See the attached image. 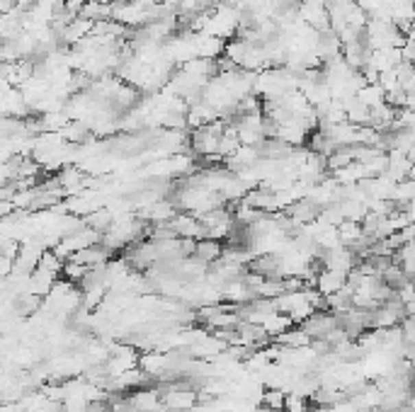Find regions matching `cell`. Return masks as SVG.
Listing matches in <instances>:
<instances>
[{
  "instance_id": "obj_5",
  "label": "cell",
  "mask_w": 415,
  "mask_h": 412,
  "mask_svg": "<svg viewBox=\"0 0 415 412\" xmlns=\"http://www.w3.org/2000/svg\"><path fill=\"white\" fill-rule=\"evenodd\" d=\"M224 250H226V247L221 245V240L202 238V240H197L195 257H200V260L206 262V265H216V262H219L221 257H224Z\"/></svg>"
},
{
  "instance_id": "obj_6",
  "label": "cell",
  "mask_w": 415,
  "mask_h": 412,
  "mask_svg": "<svg viewBox=\"0 0 415 412\" xmlns=\"http://www.w3.org/2000/svg\"><path fill=\"white\" fill-rule=\"evenodd\" d=\"M274 339H277L279 347H287V350H301V347H311V342H313V337H311L301 325L287 330V332L279 335V337H274Z\"/></svg>"
},
{
  "instance_id": "obj_11",
  "label": "cell",
  "mask_w": 415,
  "mask_h": 412,
  "mask_svg": "<svg viewBox=\"0 0 415 412\" xmlns=\"http://www.w3.org/2000/svg\"><path fill=\"white\" fill-rule=\"evenodd\" d=\"M328 412H357V405H355L353 400H340L328 407Z\"/></svg>"
},
{
  "instance_id": "obj_3",
  "label": "cell",
  "mask_w": 415,
  "mask_h": 412,
  "mask_svg": "<svg viewBox=\"0 0 415 412\" xmlns=\"http://www.w3.org/2000/svg\"><path fill=\"white\" fill-rule=\"evenodd\" d=\"M54 287H56V274H54V271L37 267V269L29 274V293H34V296L47 298Z\"/></svg>"
},
{
  "instance_id": "obj_12",
  "label": "cell",
  "mask_w": 415,
  "mask_h": 412,
  "mask_svg": "<svg viewBox=\"0 0 415 412\" xmlns=\"http://www.w3.org/2000/svg\"><path fill=\"white\" fill-rule=\"evenodd\" d=\"M270 412H287V410H284V407H282V410H270Z\"/></svg>"
},
{
  "instance_id": "obj_10",
  "label": "cell",
  "mask_w": 415,
  "mask_h": 412,
  "mask_svg": "<svg viewBox=\"0 0 415 412\" xmlns=\"http://www.w3.org/2000/svg\"><path fill=\"white\" fill-rule=\"evenodd\" d=\"M401 330H403V339L405 345H415V318L405 315V320L401 323Z\"/></svg>"
},
{
  "instance_id": "obj_7",
  "label": "cell",
  "mask_w": 415,
  "mask_h": 412,
  "mask_svg": "<svg viewBox=\"0 0 415 412\" xmlns=\"http://www.w3.org/2000/svg\"><path fill=\"white\" fill-rule=\"evenodd\" d=\"M88 267L85 265H78V262H73V260H69L66 265H63V279L66 282H71V284H83V279L88 277Z\"/></svg>"
},
{
  "instance_id": "obj_1",
  "label": "cell",
  "mask_w": 415,
  "mask_h": 412,
  "mask_svg": "<svg viewBox=\"0 0 415 412\" xmlns=\"http://www.w3.org/2000/svg\"><path fill=\"white\" fill-rule=\"evenodd\" d=\"M170 228L175 230V235H178V238H189V240L206 238L202 221L197 219L195 214H187V211H180V214L175 216L173 221H170Z\"/></svg>"
},
{
  "instance_id": "obj_2",
  "label": "cell",
  "mask_w": 415,
  "mask_h": 412,
  "mask_svg": "<svg viewBox=\"0 0 415 412\" xmlns=\"http://www.w3.org/2000/svg\"><path fill=\"white\" fill-rule=\"evenodd\" d=\"M345 287H347V274L345 271H335V269H323L321 274H318V284H316V289H318L326 298L337 291H342Z\"/></svg>"
},
{
  "instance_id": "obj_8",
  "label": "cell",
  "mask_w": 415,
  "mask_h": 412,
  "mask_svg": "<svg viewBox=\"0 0 415 412\" xmlns=\"http://www.w3.org/2000/svg\"><path fill=\"white\" fill-rule=\"evenodd\" d=\"M284 400H287V391H282V388H270V391H265L260 402H263V407H268V410H282Z\"/></svg>"
},
{
  "instance_id": "obj_4",
  "label": "cell",
  "mask_w": 415,
  "mask_h": 412,
  "mask_svg": "<svg viewBox=\"0 0 415 412\" xmlns=\"http://www.w3.org/2000/svg\"><path fill=\"white\" fill-rule=\"evenodd\" d=\"M168 361H170L168 352L151 350V352H143L139 366H141V369L153 378V376H163L165 371H168Z\"/></svg>"
},
{
  "instance_id": "obj_9",
  "label": "cell",
  "mask_w": 415,
  "mask_h": 412,
  "mask_svg": "<svg viewBox=\"0 0 415 412\" xmlns=\"http://www.w3.org/2000/svg\"><path fill=\"white\" fill-rule=\"evenodd\" d=\"M284 410L287 412H309V402L299 393H287V400H284Z\"/></svg>"
}]
</instances>
